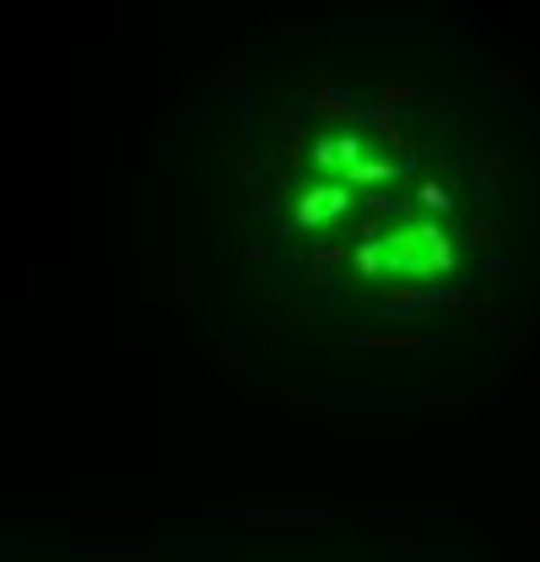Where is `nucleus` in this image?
<instances>
[{
  "mask_svg": "<svg viewBox=\"0 0 540 562\" xmlns=\"http://www.w3.org/2000/svg\"><path fill=\"white\" fill-rule=\"evenodd\" d=\"M314 162L325 168V173H340L346 184L357 179V168L368 162V146L362 136H336V140H319V151H314Z\"/></svg>",
  "mask_w": 540,
  "mask_h": 562,
  "instance_id": "nucleus-2",
  "label": "nucleus"
},
{
  "mask_svg": "<svg viewBox=\"0 0 540 562\" xmlns=\"http://www.w3.org/2000/svg\"><path fill=\"white\" fill-rule=\"evenodd\" d=\"M379 249H384V271H395V277L421 281V277H443L454 266V244H449V233L438 222H405V227L379 238Z\"/></svg>",
  "mask_w": 540,
  "mask_h": 562,
  "instance_id": "nucleus-1",
  "label": "nucleus"
},
{
  "mask_svg": "<svg viewBox=\"0 0 540 562\" xmlns=\"http://www.w3.org/2000/svg\"><path fill=\"white\" fill-rule=\"evenodd\" d=\"M346 206H351L346 184H319V190H308V195L297 201V222H308V227H325V222H336Z\"/></svg>",
  "mask_w": 540,
  "mask_h": 562,
  "instance_id": "nucleus-3",
  "label": "nucleus"
},
{
  "mask_svg": "<svg viewBox=\"0 0 540 562\" xmlns=\"http://www.w3.org/2000/svg\"><path fill=\"white\" fill-rule=\"evenodd\" d=\"M421 201H427V206H438V211L449 206V195H443V190H432V184H427V190H421Z\"/></svg>",
  "mask_w": 540,
  "mask_h": 562,
  "instance_id": "nucleus-4",
  "label": "nucleus"
}]
</instances>
